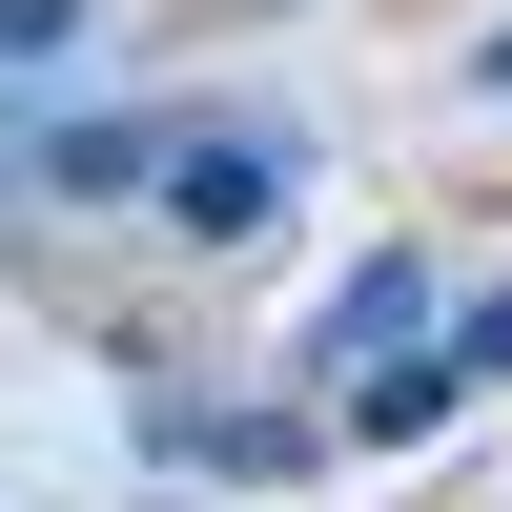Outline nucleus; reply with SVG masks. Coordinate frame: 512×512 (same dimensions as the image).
I'll return each mask as SVG.
<instances>
[{"instance_id":"f257e3e1","label":"nucleus","mask_w":512,"mask_h":512,"mask_svg":"<svg viewBox=\"0 0 512 512\" xmlns=\"http://www.w3.org/2000/svg\"><path fill=\"white\" fill-rule=\"evenodd\" d=\"M287 185H308V144H287V123L185 103V123H164V205H144V226L185 246V267H226V246H267V226H287Z\"/></svg>"},{"instance_id":"f03ea898","label":"nucleus","mask_w":512,"mask_h":512,"mask_svg":"<svg viewBox=\"0 0 512 512\" xmlns=\"http://www.w3.org/2000/svg\"><path fill=\"white\" fill-rule=\"evenodd\" d=\"M410 349H451V267L431 246H369V267L308 308V390H369V369H410Z\"/></svg>"},{"instance_id":"7ed1b4c3","label":"nucleus","mask_w":512,"mask_h":512,"mask_svg":"<svg viewBox=\"0 0 512 512\" xmlns=\"http://www.w3.org/2000/svg\"><path fill=\"white\" fill-rule=\"evenodd\" d=\"M164 472H226V492H308L328 472V410H226V390H144Z\"/></svg>"},{"instance_id":"20e7f679","label":"nucleus","mask_w":512,"mask_h":512,"mask_svg":"<svg viewBox=\"0 0 512 512\" xmlns=\"http://www.w3.org/2000/svg\"><path fill=\"white\" fill-rule=\"evenodd\" d=\"M0 185H21V205H62V226H103V205H164V103L41 123V144H0Z\"/></svg>"},{"instance_id":"39448f33","label":"nucleus","mask_w":512,"mask_h":512,"mask_svg":"<svg viewBox=\"0 0 512 512\" xmlns=\"http://www.w3.org/2000/svg\"><path fill=\"white\" fill-rule=\"evenodd\" d=\"M451 410H472V369H451V349H410V369H369V390H349V431H369V451H431Z\"/></svg>"},{"instance_id":"423d86ee","label":"nucleus","mask_w":512,"mask_h":512,"mask_svg":"<svg viewBox=\"0 0 512 512\" xmlns=\"http://www.w3.org/2000/svg\"><path fill=\"white\" fill-rule=\"evenodd\" d=\"M82 21H103V0H0V82H41V62H62Z\"/></svg>"},{"instance_id":"0eeeda50","label":"nucleus","mask_w":512,"mask_h":512,"mask_svg":"<svg viewBox=\"0 0 512 512\" xmlns=\"http://www.w3.org/2000/svg\"><path fill=\"white\" fill-rule=\"evenodd\" d=\"M451 369H472V390H512V287H472V308H451Z\"/></svg>"},{"instance_id":"6e6552de","label":"nucleus","mask_w":512,"mask_h":512,"mask_svg":"<svg viewBox=\"0 0 512 512\" xmlns=\"http://www.w3.org/2000/svg\"><path fill=\"white\" fill-rule=\"evenodd\" d=\"M472 103H512V21H492V41H472Z\"/></svg>"}]
</instances>
